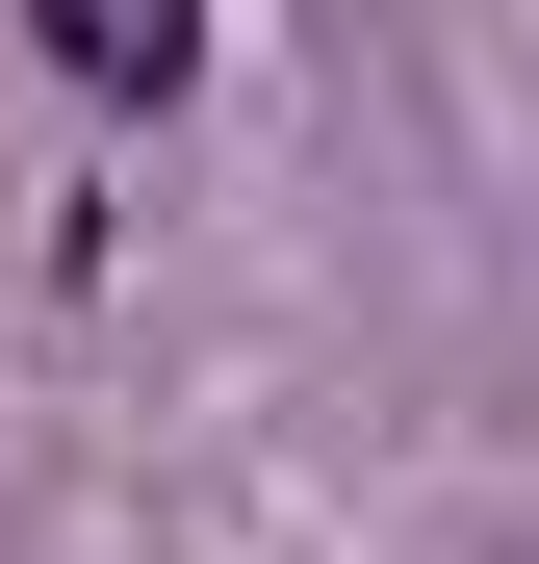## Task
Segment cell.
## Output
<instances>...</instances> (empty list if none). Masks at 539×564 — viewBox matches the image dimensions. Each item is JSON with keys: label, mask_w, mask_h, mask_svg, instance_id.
<instances>
[{"label": "cell", "mask_w": 539, "mask_h": 564, "mask_svg": "<svg viewBox=\"0 0 539 564\" xmlns=\"http://www.w3.org/2000/svg\"><path fill=\"white\" fill-rule=\"evenodd\" d=\"M77 104H180V52H206V0H26Z\"/></svg>", "instance_id": "1"}]
</instances>
